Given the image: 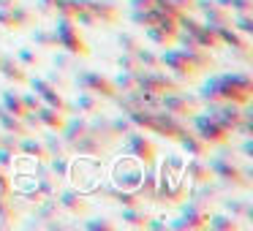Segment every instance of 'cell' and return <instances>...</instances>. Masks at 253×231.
<instances>
[{"instance_id": "obj_33", "label": "cell", "mask_w": 253, "mask_h": 231, "mask_svg": "<svg viewBox=\"0 0 253 231\" xmlns=\"http://www.w3.org/2000/svg\"><path fill=\"white\" fill-rule=\"evenodd\" d=\"M161 17L158 8H133L131 11V19L136 25H142V28H150V25H155V19Z\"/></svg>"}, {"instance_id": "obj_13", "label": "cell", "mask_w": 253, "mask_h": 231, "mask_svg": "<svg viewBox=\"0 0 253 231\" xmlns=\"http://www.w3.org/2000/svg\"><path fill=\"white\" fill-rule=\"evenodd\" d=\"M174 41H180V49H182V55L188 57V63H191L193 68H196L199 74L202 71H210L212 68V55H210V49H204V46H199L193 38H188L182 30H177V38Z\"/></svg>"}, {"instance_id": "obj_7", "label": "cell", "mask_w": 253, "mask_h": 231, "mask_svg": "<svg viewBox=\"0 0 253 231\" xmlns=\"http://www.w3.org/2000/svg\"><path fill=\"white\" fill-rule=\"evenodd\" d=\"M158 60H161V66H166V71H169L174 79H180V82H193V79L199 77V71L188 63V57L182 55V49L166 46V49L158 55Z\"/></svg>"}, {"instance_id": "obj_6", "label": "cell", "mask_w": 253, "mask_h": 231, "mask_svg": "<svg viewBox=\"0 0 253 231\" xmlns=\"http://www.w3.org/2000/svg\"><path fill=\"white\" fill-rule=\"evenodd\" d=\"M161 109L166 112V115L177 117V120H182V117H193L199 112V98L196 95H188L185 90H171V93H164L161 95Z\"/></svg>"}, {"instance_id": "obj_1", "label": "cell", "mask_w": 253, "mask_h": 231, "mask_svg": "<svg viewBox=\"0 0 253 231\" xmlns=\"http://www.w3.org/2000/svg\"><path fill=\"white\" fill-rule=\"evenodd\" d=\"M202 104H215V101H229L237 106H251L253 98V82L248 74L234 71V74H218V77H210L202 84L196 95Z\"/></svg>"}, {"instance_id": "obj_24", "label": "cell", "mask_w": 253, "mask_h": 231, "mask_svg": "<svg viewBox=\"0 0 253 231\" xmlns=\"http://www.w3.org/2000/svg\"><path fill=\"white\" fill-rule=\"evenodd\" d=\"M57 204H60V209H66L68 215H77V218L87 212V201H84L82 191H63L57 196Z\"/></svg>"}, {"instance_id": "obj_51", "label": "cell", "mask_w": 253, "mask_h": 231, "mask_svg": "<svg viewBox=\"0 0 253 231\" xmlns=\"http://www.w3.org/2000/svg\"><path fill=\"white\" fill-rule=\"evenodd\" d=\"M11 166H14V153H8V150L0 147V169H3V171H11Z\"/></svg>"}, {"instance_id": "obj_26", "label": "cell", "mask_w": 253, "mask_h": 231, "mask_svg": "<svg viewBox=\"0 0 253 231\" xmlns=\"http://www.w3.org/2000/svg\"><path fill=\"white\" fill-rule=\"evenodd\" d=\"M74 109L79 112V115H101V98L93 93H87V90H79L77 95V104H74Z\"/></svg>"}, {"instance_id": "obj_42", "label": "cell", "mask_w": 253, "mask_h": 231, "mask_svg": "<svg viewBox=\"0 0 253 231\" xmlns=\"http://www.w3.org/2000/svg\"><path fill=\"white\" fill-rule=\"evenodd\" d=\"M182 166H185V160H182L180 155H166L161 171H166V174H174V177H182Z\"/></svg>"}, {"instance_id": "obj_34", "label": "cell", "mask_w": 253, "mask_h": 231, "mask_svg": "<svg viewBox=\"0 0 253 231\" xmlns=\"http://www.w3.org/2000/svg\"><path fill=\"white\" fill-rule=\"evenodd\" d=\"M144 36H147L153 44H158V46H171V44H174V38H177V36L166 33V30H161V28H155V25L144 28Z\"/></svg>"}, {"instance_id": "obj_12", "label": "cell", "mask_w": 253, "mask_h": 231, "mask_svg": "<svg viewBox=\"0 0 253 231\" xmlns=\"http://www.w3.org/2000/svg\"><path fill=\"white\" fill-rule=\"evenodd\" d=\"M77 84H79V90H87V93L98 95V98L115 101V95H117L115 82H112L109 77H101L98 71H79L77 74Z\"/></svg>"}, {"instance_id": "obj_31", "label": "cell", "mask_w": 253, "mask_h": 231, "mask_svg": "<svg viewBox=\"0 0 253 231\" xmlns=\"http://www.w3.org/2000/svg\"><path fill=\"white\" fill-rule=\"evenodd\" d=\"M207 229H215V231H237V229H240V223H237V218H231V215H210Z\"/></svg>"}, {"instance_id": "obj_54", "label": "cell", "mask_w": 253, "mask_h": 231, "mask_svg": "<svg viewBox=\"0 0 253 231\" xmlns=\"http://www.w3.org/2000/svg\"><path fill=\"white\" fill-rule=\"evenodd\" d=\"M41 14H55V0H36Z\"/></svg>"}, {"instance_id": "obj_11", "label": "cell", "mask_w": 253, "mask_h": 231, "mask_svg": "<svg viewBox=\"0 0 253 231\" xmlns=\"http://www.w3.org/2000/svg\"><path fill=\"white\" fill-rule=\"evenodd\" d=\"M242 112H245V106L229 104V101H215V104H207V115L212 117L220 128H226L229 133H237V125H240V120H242Z\"/></svg>"}, {"instance_id": "obj_10", "label": "cell", "mask_w": 253, "mask_h": 231, "mask_svg": "<svg viewBox=\"0 0 253 231\" xmlns=\"http://www.w3.org/2000/svg\"><path fill=\"white\" fill-rule=\"evenodd\" d=\"M126 150H128V155L131 158H136L139 163H144V166H153L155 163V158H158V147H155V142L153 139H147L144 133H139L136 128H133L131 133H126Z\"/></svg>"}, {"instance_id": "obj_45", "label": "cell", "mask_w": 253, "mask_h": 231, "mask_svg": "<svg viewBox=\"0 0 253 231\" xmlns=\"http://www.w3.org/2000/svg\"><path fill=\"white\" fill-rule=\"evenodd\" d=\"M0 28H3V30H19L17 19H14V6L11 8L0 6Z\"/></svg>"}, {"instance_id": "obj_48", "label": "cell", "mask_w": 253, "mask_h": 231, "mask_svg": "<svg viewBox=\"0 0 253 231\" xmlns=\"http://www.w3.org/2000/svg\"><path fill=\"white\" fill-rule=\"evenodd\" d=\"M84 229H90V231H112L115 229V223H112V220H106V218H93V220H84Z\"/></svg>"}, {"instance_id": "obj_22", "label": "cell", "mask_w": 253, "mask_h": 231, "mask_svg": "<svg viewBox=\"0 0 253 231\" xmlns=\"http://www.w3.org/2000/svg\"><path fill=\"white\" fill-rule=\"evenodd\" d=\"M177 142L182 144V150H185L191 158H207V155H210V144L204 142V139L199 136L196 131L188 133V128H185V131L180 133V139H177Z\"/></svg>"}, {"instance_id": "obj_2", "label": "cell", "mask_w": 253, "mask_h": 231, "mask_svg": "<svg viewBox=\"0 0 253 231\" xmlns=\"http://www.w3.org/2000/svg\"><path fill=\"white\" fill-rule=\"evenodd\" d=\"M128 117H131V122L136 128H144V131L150 133H158V136L164 139H180V133L185 131V125H182V120H177V117L166 115L164 109H133V112H126Z\"/></svg>"}, {"instance_id": "obj_3", "label": "cell", "mask_w": 253, "mask_h": 231, "mask_svg": "<svg viewBox=\"0 0 253 231\" xmlns=\"http://www.w3.org/2000/svg\"><path fill=\"white\" fill-rule=\"evenodd\" d=\"M55 38H57V46H63V52H71L74 57H87L90 49L84 44L82 33H79V25L68 17H57L55 22Z\"/></svg>"}, {"instance_id": "obj_4", "label": "cell", "mask_w": 253, "mask_h": 231, "mask_svg": "<svg viewBox=\"0 0 253 231\" xmlns=\"http://www.w3.org/2000/svg\"><path fill=\"white\" fill-rule=\"evenodd\" d=\"M207 163H210V171H212V177H218V180L229 182V185H234V188H248V185H251V180H248V171H242L240 163H237V160L231 158L229 153L212 155Z\"/></svg>"}, {"instance_id": "obj_53", "label": "cell", "mask_w": 253, "mask_h": 231, "mask_svg": "<svg viewBox=\"0 0 253 231\" xmlns=\"http://www.w3.org/2000/svg\"><path fill=\"white\" fill-rule=\"evenodd\" d=\"M171 3H174L182 14H193V11H196V0H171Z\"/></svg>"}, {"instance_id": "obj_29", "label": "cell", "mask_w": 253, "mask_h": 231, "mask_svg": "<svg viewBox=\"0 0 253 231\" xmlns=\"http://www.w3.org/2000/svg\"><path fill=\"white\" fill-rule=\"evenodd\" d=\"M46 166H49L52 177H55L57 182H60V180H66V177L71 174V158H68V153H63V155H49Z\"/></svg>"}, {"instance_id": "obj_55", "label": "cell", "mask_w": 253, "mask_h": 231, "mask_svg": "<svg viewBox=\"0 0 253 231\" xmlns=\"http://www.w3.org/2000/svg\"><path fill=\"white\" fill-rule=\"evenodd\" d=\"M133 8H155V0H131Z\"/></svg>"}, {"instance_id": "obj_37", "label": "cell", "mask_w": 253, "mask_h": 231, "mask_svg": "<svg viewBox=\"0 0 253 231\" xmlns=\"http://www.w3.org/2000/svg\"><path fill=\"white\" fill-rule=\"evenodd\" d=\"M115 87L117 93H128V90H136V71H120L115 79Z\"/></svg>"}, {"instance_id": "obj_43", "label": "cell", "mask_w": 253, "mask_h": 231, "mask_svg": "<svg viewBox=\"0 0 253 231\" xmlns=\"http://www.w3.org/2000/svg\"><path fill=\"white\" fill-rule=\"evenodd\" d=\"M226 209L231 212V218H251V204H248V201L229 198V201H226Z\"/></svg>"}, {"instance_id": "obj_16", "label": "cell", "mask_w": 253, "mask_h": 231, "mask_svg": "<svg viewBox=\"0 0 253 231\" xmlns=\"http://www.w3.org/2000/svg\"><path fill=\"white\" fill-rule=\"evenodd\" d=\"M196 11L204 17L207 25H229L234 14L229 8H223L218 0H196Z\"/></svg>"}, {"instance_id": "obj_52", "label": "cell", "mask_w": 253, "mask_h": 231, "mask_svg": "<svg viewBox=\"0 0 253 231\" xmlns=\"http://www.w3.org/2000/svg\"><path fill=\"white\" fill-rule=\"evenodd\" d=\"M120 46H123V52H136L139 41L133 38V36H120Z\"/></svg>"}, {"instance_id": "obj_17", "label": "cell", "mask_w": 253, "mask_h": 231, "mask_svg": "<svg viewBox=\"0 0 253 231\" xmlns=\"http://www.w3.org/2000/svg\"><path fill=\"white\" fill-rule=\"evenodd\" d=\"M215 28V33H218V38H220V44L223 46H231L234 52H240L242 57H251V46H248V36H242V33H237L231 25H212Z\"/></svg>"}, {"instance_id": "obj_30", "label": "cell", "mask_w": 253, "mask_h": 231, "mask_svg": "<svg viewBox=\"0 0 253 231\" xmlns=\"http://www.w3.org/2000/svg\"><path fill=\"white\" fill-rule=\"evenodd\" d=\"M17 209H14V201H11V196H0V226H14L17 223Z\"/></svg>"}, {"instance_id": "obj_40", "label": "cell", "mask_w": 253, "mask_h": 231, "mask_svg": "<svg viewBox=\"0 0 253 231\" xmlns=\"http://www.w3.org/2000/svg\"><path fill=\"white\" fill-rule=\"evenodd\" d=\"M14 57H17V63H19V66H25V68H36V66H39V55H36V49H30V46H19Z\"/></svg>"}, {"instance_id": "obj_8", "label": "cell", "mask_w": 253, "mask_h": 231, "mask_svg": "<svg viewBox=\"0 0 253 231\" xmlns=\"http://www.w3.org/2000/svg\"><path fill=\"white\" fill-rule=\"evenodd\" d=\"M193 131H196L210 147H223V144L231 142V133L226 131V128H220L207 112H204V115H193Z\"/></svg>"}, {"instance_id": "obj_49", "label": "cell", "mask_w": 253, "mask_h": 231, "mask_svg": "<svg viewBox=\"0 0 253 231\" xmlns=\"http://www.w3.org/2000/svg\"><path fill=\"white\" fill-rule=\"evenodd\" d=\"M22 104H25V109H28V112H36L41 106V98L30 90V93H22Z\"/></svg>"}, {"instance_id": "obj_35", "label": "cell", "mask_w": 253, "mask_h": 231, "mask_svg": "<svg viewBox=\"0 0 253 231\" xmlns=\"http://www.w3.org/2000/svg\"><path fill=\"white\" fill-rule=\"evenodd\" d=\"M82 6H84L82 0H55V14H57V17L74 19V17H77V11H79Z\"/></svg>"}, {"instance_id": "obj_18", "label": "cell", "mask_w": 253, "mask_h": 231, "mask_svg": "<svg viewBox=\"0 0 253 231\" xmlns=\"http://www.w3.org/2000/svg\"><path fill=\"white\" fill-rule=\"evenodd\" d=\"M87 11L95 17V22L101 25H117L120 22V8L115 3H106V0H82Z\"/></svg>"}, {"instance_id": "obj_20", "label": "cell", "mask_w": 253, "mask_h": 231, "mask_svg": "<svg viewBox=\"0 0 253 231\" xmlns=\"http://www.w3.org/2000/svg\"><path fill=\"white\" fill-rule=\"evenodd\" d=\"M36 117H39L41 128H46V131H55V133H60L63 125H66V120H68L66 112L55 109V106H46V104H41L39 109H36Z\"/></svg>"}, {"instance_id": "obj_41", "label": "cell", "mask_w": 253, "mask_h": 231, "mask_svg": "<svg viewBox=\"0 0 253 231\" xmlns=\"http://www.w3.org/2000/svg\"><path fill=\"white\" fill-rule=\"evenodd\" d=\"M223 8H229L231 14H253V3L251 0H218Z\"/></svg>"}, {"instance_id": "obj_15", "label": "cell", "mask_w": 253, "mask_h": 231, "mask_svg": "<svg viewBox=\"0 0 253 231\" xmlns=\"http://www.w3.org/2000/svg\"><path fill=\"white\" fill-rule=\"evenodd\" d=\"M207 223H210V212L204 209V204H199V201H193V204H188L185 209H182V215L177 220H171L169 223V229H207Z\"/></svg>"}, {"instance_id": "obj_28", "label": "cell", "mask_w": 253, "mask_h": 231, "mask_svg": "<svg viewBox=\"0 0 253 231\" xmlns=\"http://www.w3.org/2000/svg\"><path fill=\"white\" fill-rule=\"evenodd\" d=\"M123 226H128V229H147V220L150 215L144 212L142 207H123Z\"/></svg>"}, {"instance_id": "obj_57", "label": "cell", "mask_w": 253, "mask_h": 231, "mask_svg": "<svg viewBox=\"0 0 253 231\" xmlns=\"http://www.w3.org/2000/svg\"><path fill=\"white\" fill-rule=\"evenodd\" d=\"M0 171H3V169H0Z\"/></svg>"}, {"instance_id": "obj_38", "label": "cell", "mask_w": 253, "mask_h": 231, "mask_svg": "<svg viewBox=\"0 0 253 231\" xmlns=\"http://www.w3.org/2000/svg\"><path fill=\"white\" fill-rule=\"evenodd\" d=\"M229 25L242 36H253V14H234Z\"/></svg>"}, {"instance_id": "obj_46", "label": "cell", "mask_w": 253, "mask_h": 231, "mask_svg": "<svg viewBox=\"0 0 253 231\" xmlns=\"http://www.w3.org/2000/svg\"><path fill=\"white\" fill-rule=\"evenodd\" d=\"M112 122V128H115V133H117V136H123V133H131L133 131V128H136V125H133V122H131V117H115V120H109Z\"/></svg>"}, {"instance_id": "obj_39", "label": "cell", "mask_w": 253, "mask_h": 231, "mask_svg": "<svg viewBox=\"0 0 253 231\" xmlns=\"http://www.w3.org/2000/svg\"><path fill=\"white\" fill-rule=\"evenodd\" d=\"M41 142H44V147H46V153H49V155H63V153H68L66 142H63V139H57V136H55V131L46 133V136L41 139Z\"/></svg>"}, {"instance_id": "obj_56", "label": "cell", "mask_w": 253, "mask_h": 231, "mask_svg": "<svg viewBox=\"0 0 253 231\" xmlns=\"http://www.w3.org/2000/svg\"><path fill=\"white\" fill-rule=\"evenodd\" d=\"M0 6H3V8H11V6H17V0H0Z\"/></svg>"}, {"instance_id": "obj_9", "label": "cell", "mask_w": 253, "mask_h": 231, "mask_svg": "<svg viewBox=\"0 0 253 231\" xmlns=\"http://www.w3.org/2000/svg\"><path fill=\"white\" fill-rule=\"evenodd\" d=\"M142 166H139L136 158H123L115 163V171H112V185L120 188V191H136L139 180H142Z\"/></svg>"}, {"instance_id": "obj_44", "label": "cell", "mask_w": 253, "mask_h": 231, "mask_svg": "<svg viewBox=\"0 0 253 231\" xmlns=\"http://www.w3.org/2000/svg\"><path fill=\"white\" fill-rule=\"evenodd\" d=\"M14 19H17L19 30H22V28H28V25H33V11L17 3V6H14Z\"/></svg>"}, {"instance_id": "obj_27", "label": "cell", "mask_w": 253, "mask_h": 231, "mask_svg": "<svg viewBox=\"0 0 253 231\" xmlns=\"http://www.w3.org/2000/svg\"><path fill=\"white\" fill-rule=\"evenodd\" d=\"M0 106H3L6 112H11V115H17V117L28 115V109H25V104H22V93H17V90H3Z\"/></svg>"}, {"instance_id": "obj_47", "label": "cell", "mask_w": 253, "mask_h": 231, "mask_svg": "<svg viewBox=\"0 0 253 231\" xmlns=\"http://www.w3.org/2000/svg\"><path fill=\"white\" fill-rule=\"evenodd\" d=\"M117 66H120V71H139V63H136V55H133V52H123Z\"/></svg>"}, {"instance_id": "obj_14", "label": "cell", "mask_w": 253, "mask_h": 231, "mask_svg": "<svg viewBox=\"0 0 253 231\" xmlns=\"http://www.w3.org/2000/svg\"><path fill=\"white\" fill-rule=\"evenodd\" d=\"M28 84L33 87V93L41 98V104H46V106H55V109L66 112V115L74 109L71 104H66V101H63V95L57 93V87H55V84H49L46 79H41V77H28Z\"/></svg>"}, {"instance_id": "obj_50", "label": "cell", "mask_w": 253, "mask_h": 231, "mask_svg": "<svg viewBox=\"0 0 253 231\" xmlns=\"http://www.w3.org/2000/svg\"><path fill=\"white\" fill-rule=\"evenodd\" d=\"M77 60V57L71 55V52H66V55H60V57H55V66L60 68V71H71V63Z\"/></svg>"}, {"instance_id": "obj_5", "label": "cell", "mask_w": 253, "mask_h": 231, "mask_svg": "<svg viewBox=\"0 0 253 231\" xmlns=\"http://www.w3.org/2000/svg\"><path fill=\"white\" fill-rule=\"evenodd\" d=\"M136 87L147 90V93H155V95H164V93H171V90H180V79H174L171 74L161 71V68H139L136 71Z\"/></svg>"}, {"instance_id": "obj_36", "label": "cell", "mask_w": 253, "mask_h": 231, "mask_svg": "<svg viewBox=\"0 0 253 231\" xmlns=\"http://www.w3.org/2000/svg\"><path fill=\"white\" fill-rule=\"evenodd\" d=\"M136 63H139V68H161V60H158V55H155L153 49H147V46H139L136 52Z\"/></svg>"}, {"instance_id": "obj_25", "label": "cell", "mask_w": 253, "mask_h": 231, "mask_svg": "<svg viewBox=\"0 0 253 231\" xmlns=\"http://www.w3.org/2000/svg\"><path fill=\"white\" fill-rule=\"evenodd\" d=\"M0 131L3 133H11V136H28L30 133V128H28V122L22 120V117H17V115H11V112H6L3 106H0Z\"/></svg>"}, {"instance_id": "obj_21", "label": "cell", "mask_w": 253, "mask_h": 231, "mask_svg": "<svg viewBox=\"0 0 253 231\" xmlns=\"http://www.w3.org/2000/svg\"><path fill=\"white\" fill-rule=\"evenodd\" d=\"M17 153L28 155V158L39 160V163H46V160H49V153H46L44 142H41V139H36L33 133H28V136H19V147H17Z\"/></svg>"}, {"instance_id": "obj_23", "label": "cell", "mask_w": 253, "mask_h": 231, "mask_svg": "<svg viewBox=\"0 0 253 231\" xmlns=\"http://www.w3.org/2000/svg\"><path fill=\"white\" fill-rule=\"evenodd\" d=\"M0 74L14 84H28V71L25 66H19L14 55H0Z\"/></svg>"}, {"instance_id": "obj_32", "label": "cell", "mask_w": 253, "mask_h": 231, "mask_svg": "<svg viewBox=\"0 0 253 231\" xmlns=\"http://www.w3.org/2000/svg\"><path fill=\"white\" fill-rule=\"evenodd\" d=\"M33 41H36V46H44V49H57V38L52 28H36Z\"/></svg>"}, {"instance_id": "obj_19", "label": "cell", "mask_w": 253, "mask_h": 231, "mask_svg": "<svg viewBox=\"0 0 253 231\" xmlns=\"http://www.w3.org/2000/svg\"><path fill=\"white\" fill-rule=\"evenodd\" d=\"M182 177H185L191 185H204V182H212V171H210V163L204 158H191L185 166H182Z\"/></svg>"}]
</instances>
